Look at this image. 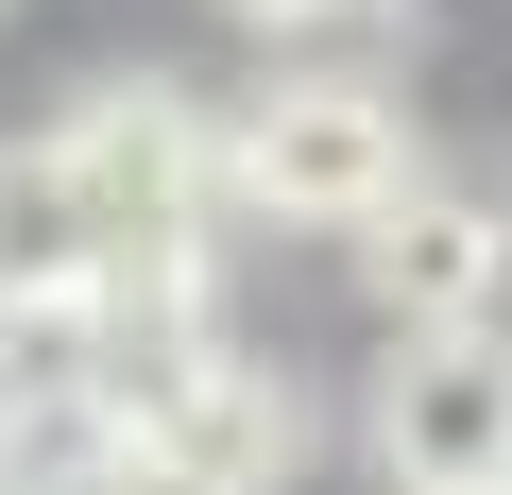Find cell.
Instances as JSON below:
<instances>
[{
    "instance_id": "obj_11",
    "label": "cell",
    "mask_w": 512,
    "mask_h": 495,
    "mask_svg": "<svg viewBox=\"0 0 512 495\" xmlns=\"http://www.w3.org/2000/svg\"><path fill=\"white\" fill-rule=\"evenodd\" d=\"M444 495H512V478H444Z\"/></svg>"
},
{
    "instance_id": "obj_4",
    "label": "cell",
    "mask_w": 512,
    "mask_h": 495,
    "mask_svg": "<svg viewBox=\"0 0 512 495\" xmlns=\"http://www.w3.org/2000/svg\"><path fill=\"white\" fill-rule=\"evenodd\" d=\"M359 239V291L393 308V325H461V308H495V274H512V205H478V188H444L427 154L342 222Z\"/></svg>"
},
{
    "instance_id": "obj_7",
    "label": "cell",
    "mask_w": 512,
    "mask_h": 495,
    "mask_svg": "<svg viewBox=\"0 0 512 495\" xmlns=\"http://www.w3.org/2000/svg\"><path fill=\"white\" fill-rule=\"evenodd\" d=\"M86 342H103V291H0V410L86 393Z\"/></svg>"
},
{
    "instance_id": "obj_10",
    "label": "cell",
    "mask_w": 512,
    "mask_h": 495,
    "mask_svg": "<svg viewBox=\"0 0 512 495\" xmlns=\"http://www.w3.org/2000/svg\"><path fill=\"white\" fill-rule=\"evenodd\" d=\"M0 495H69V478H0Z\"/></svg>"
},
{
    "instance_id": "obj_8",
    "label": "cell",
    "mask_w": 512,
    "mask_h": 495,
    "mask_svg": "<svg viewBox=\"0 0 512 495\" xmlns=\"http://www.w3.org/2000/svg\"><path fill=\"white\" fill-rule=\"evenodd\" d=\"M69 495H222V478H188V461H171L154 427H103V461H86Z\"/></svg>"
},
{
    "instance_id": "obj_6",
    "label": "cell",
    "mask_w": 512,
    "mask_h": 495,
    "mask_svg": "<svg viewBox=\"0 0 512 495\" xmlns=\"http://www.w3.org/2000/svg\"><path fill=\"white\" fill-rule=\"evenodd\" d=\"M0 291H103V239H86V188L69 154H0Z\"/></svg>"
},
{
    "instance_id": "obj_3",
    "label": "cell",
    "mask_w": 512,
    "mask_h": 495,
    "mask_svg": "<svg viewBox=\"0 0 512 495\" xmlns=\"http://www.w3.org/2000/svg\"><path fill=\"white\" fill-rule=\"evenodd\" d=\"M376 478H393V495L512 478V342H495V308L393 342V376H376Z\"/></svg>"
},
{
    "instance_id": "obj_2",
    "label": "cell",
    "mask_w": 512,
    "mask_h": 495,
    "mask_svg": "<svg viewBox=\"0 0 512 495\" xmlns=\"http://www.w3.org/2000/svg\"><path fill=\"white\" fill-rule=\"evenodd\" d=\"M393 171H410V103L376 69H274L239 120V205H274V222H359Z\"/></svg>"
},
{
    "instance_id": "obj_5",
    "label": "cell",
    "mask_w": 512,
    "mask_h": 495,
    "mask_svg": "<svg viewBox=\"0 0 512 495\" xmlns=\"http://www.w3.org/2000/svg\"><path fill=\"white\" fill-rule=\"evenodd\" d=\"M291 427H308V410L256 376V359H222V342L154 393V444H171L188 478H222V495H274V478H291Z\"/></svg>"
},
{
    "instance_id": "obj_9",
    "label": "cell",
    "mask_w": 512,
    "mask_h": 495,
    "mask_svg": "<svg viewBox=\"0 0 512 495\" xmlns=\"http://www.w3.org/2000/svg\"><path fill=\"white\" fill-rule=\"evenodd\" d=\"M222 18H256V35H308V18H393V0H222Z\"/></svg>"
},
{
    "instance_id": "obj_1",
    "label": "cell",
    "mask_w": 512,
    "mask_h": 495,
    "mask_svg": "<svg viewBox=\"0 0 512 495\" xmlns=\"http://www.w3.org/2000/svg\"><path fill=\"white\" fill-rule=\"evenodd\" d=\"M69 188H86V239H103V291H171L205 274V120L171 86H103L52 120Z\"/></svg>"
}]
</instances>
